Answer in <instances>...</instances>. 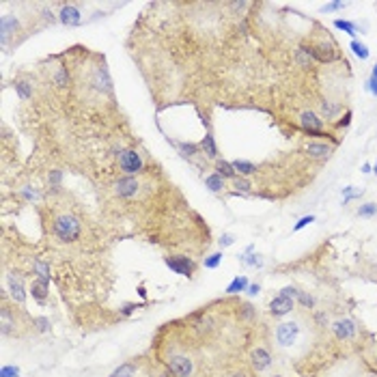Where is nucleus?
<instances>
[{
    "label": "nucleus",
    "instance_id": "nucleus-1",
    "mask_svg": "<svg viewBox=\"0 0 377 377\" xmlns=\"http://www.w3.org/2000/svg\"><path fill=\"white\" fill-rule=\"evenodd\" d=\"M54 233L61 241H75L80 237V222L72 214H61L54 218Z\"/></svg>",
    "mask_w": 377,
    "mask_h": 377
},
{
    "label": "nucleus",
    "instance_id": "nucleus-2",
    "mask_svg": "<svg viewBox=\"0 0 377 377\" xmlns=\"http://www.w3.org/2000/svg\"><path fill=\"white\" fill-rule=\"evenodd\" d=\"M300 323L298 321H282L278 328H276V343L280 347H293L300 339Z\"/></svg>",
    "mask_w": 377,
    "mask_h": 377
},
{
    "label": "nucleus",
    "instance_id": "nucleus-3",
    "mask_svg": "<svg viewBox=\"0 0 377 377\" xmlns=\"http://www.w3.org/2000/svg\"><path fill=\"white\" fill-rule=\"evenodd\" d=\"M119 166L121 170L125 175H138L140 170L145 168V162H143V157H140V153L138 151H134V149H125L121 153V157H119Z\"/></svg>",
    "mask_w": 377,
    "mask_h": 377
},
{
    "label": "nucleus",
    "instance_id": "nucleus-4",
    "mask_svg": "<svg viewBox=\"0 0 377 377\" xmlns=\"http://www.w3.org/2000/svg\"><path fill=\"white\" fill-rule=\"evenodd\" d=\"M138 190H140V184H138L136 177H132V175L121 177V179L114 184V192L119 194L121 198H132V196H136Z\"/></svg>",
    "mask_w": 377,
    "mask_h": 377
},
{
    "label": "nucleus",
    "instance_id": "nucleus-5",
    "mask_svg": "<svg viewBox=\"0 0 377 377\" xmlns=\"http://www.w3.org/2000/svg\"><path fill=\"white\" fill-rule=\"evenodd\" d=\"M164 263L179 276H192L194 274V263H192V259H188V257H166Z\"/></svg>",
    "mask_w": 377,
    "mask_h": 377
},
{
    "label": "nucleus",
    "instance_id": "nucleus-6",
    "mask_svg": "<svg viewBox=\"0 0 377 377\" xmlns=\"http://www.w3.org/2000/svg\"><path fill=\"white\" fill-rule=\"evenodd\" d=\"M168 371H173L177 377H190L194 371V364L188 356H173L168 360Z\"/></svg>",
    "mask_w": 377,
    "mask_h": 377
},
{
    "label": "nucleus",
    "instance_id": "nucleus-7",
    "mask_svg": "<svg viewBox=\"0 0 377 377\" xmlns=\"http://www.w3.org/2000/svg\"><path fill=\"white\" fill-rule=\"evenodd\" d=\"M58 20H61L65 26H80L82 24V13H80L78 7H74V4H63L61 13H58Z\"/></svg>",
    "mask_w": 377,
    "mask_h": 377
},
{
    "label": "nucleus",
    "instance_id": "nucleus-8",
    "mask_svg": "<svg viewBox=\"0 0 377 377\" xmlns=\"http://www.w3.org/2000/svg\"><path fill=\"white\" fill-rule=\"evenodd\" d=\"M293 300L291 298H285V296H276L272 302H269V313H272L274 317H285L289 315L293 310Z\"/></svg>",
    "mask_w": 377,
    "mask_h": 377
},
{
    "label": "nucleus",
    "instance_id": "nucleus-9",
    "mask_svg": "<svg viewBox=\"0 0 377 377\" xmlns=\"http://www.w3.org/2000/svg\"><path fill=\"white\" fill-rule=\"evenodd\" d=\"M17 28H20V22H17L15 15H2V20H0V41H2V45H7L9 37Z\"/></svg>",
    "mask_w": 377,
    "mask_h": 377
},
{
    "label": "nucleus",
    "instance_id": "nucleus-10",
    "mask_svg": "<svg viewBox=\"0 0 377 377\" xmlns=\"http://www.w3.org/2000/svg\"><path fill=\"white\" fill-rule=\"evenodd\" d=\"M332 328H334V334H337L339 340L353 339V334H356V323H353L351 319H339Z\"/></svg>",
    "mask_w": 377,
    "mask_h": 377
},
{
    "label": "nucleus",
    "instance_id": "nucleus-11",
    "mask_svg": "<svg viewBox=\"0 0 377 377\" xmlns=\"http://www.w3.org/2000/svg\"><path fill=\"white\" fill-rule=\"evenodd\" d=\"M308 52H310V56L317 58V61H321V63H330V61L337 58L334 48L332 45H326V43H319V45H315V48H308Z\"/></svg>",
    "mask_w": 377,
    "mask_h": 377
},
{
    "label": "nucleus",
    "instance_id": "nucleus-12",
    "mask_svg": "<svg viewBox=\"0 0 377 377\" xmlns=\"http://www.w3.org/2000/svg\"><path fill=\"white\" fill-rule=\"evenodd\" d=\"M300 121H302V125L308 129V132H315V134H319L321 127H323V121L315 113H310V110H304V113L300 114Z\"/></svg>",
    "mask_w": 377,
    "mask_h": 377
},
{
    "label": "nucleus",
    "instance_id": "nucleus-13",
    "mask_svg": "<svg viewBox=\"0 0 377 377\" xmlns=\"http://www.w3.org/2000/svg\"><path fill=\"white\" fill-rule=\"evenodd\" d=\"M250 358H252V367L257 371H265L269 364H272V356H269L263 347H257V349L250 353Z\"/></svg>",
    "mask_w": 377,
    "mask_h": 377
},
{
    "label": "nucleus",
    "instance_id": "nucleus-14",
    "mask_svg": "<svg viewBox=\"0 0 377 377\" xmlns=\"http://www.w3.org/2000/svg\"><path fill=\"white\" fill-rule=\"evenodd\" d=\"M9 291H11V298H13L17 304H24V300H26L24 287H22V282L17 278H13V276L9 278Z\"/></svg>",
    "mask_w": 377,
    "mask_h": 377
},
{
    "label": "nucleus",
    "instance_id": "nucleus-15",
    "mask_svg": "<svg viewBox=\"0 0 377 377\" xmlns=\"http://www.w3.org/2000/svg\"><path fill=\"white\" fill-rule=\"evenodd\" d=\"M48 287H50V282H45V280H35L33 285H31L33 298L39 300V302H45V298H48Z\"/></svg>",
    "mask_w": 377,
    "mask_h": 377
},
{
    "label": "nucleus",
    "instance_id": "nucleus-16",
    "mask_svg": "<svg viewBox=\"0 0 377 377\" xmlns=\"http://www.w3.org/2000/svg\"><path fill=\"white\" fill-rule=\"evenodd\" d=\"M216 170H218V175L225 177V179H237V170H235L233 164L226 162V160H218L216 162Z\"/></svg>",
    "mask_w": 377,
    "mask_h": 377
},
{
    "label": "nucleus",
    "instance_id": "nucleus-17",
    "mask_svg": "<svg viewBox=\"0 0 377 377\" xmlns=\"http://www.w3.org/2000/svg\"><path fill=\"white\" fill-rule=\"evenodd\" d=\"M306 151H308L313 157H328L330 153H332V149L323 143H308L306 145Z\"/></svg>",
    "mask_w": 377,
    "mask_h": 377
},
{
    "label": "nucleus",
    "instance_id": "nucleus-18",
    "mask_svg": "<svg viewBox=\"0 0 377 377\" xmlns=\"http://www.w3.org/2000/svg\"><path fill=\"white\" fill-rule=\"evenodd\" d=\"M205 186L209 188L211 192H222L225 190V177H220V175H209L207 179H205Z\"/></svg>",
    "mask_w": 377,
    "mask_h": 377
},
{
    "label": "nucleus",
    "instance_id": "nucleus-19",
    "mask_svg": "<svg viewBox=\"0 0 377 377\" xmlns=\"http://www.w3.org/2000/svg\"><path fill=\"white\" fill-rule=\"evenodd\" d=\"M93 82H95L97 88H104V91H110V88H113V84H110V78H108V72H106L104 67L95 72V80H93Z\"/></svg>",
    "mask_w": 377,
    "mask_h": 377
},
{
    "label": "nucleus",
    "instance_id": "nucleus-20",
    "mask_svg": "<svg viewBox=\"0 0 377 377\" xmlns=\"http://www.w3.org/2000/svg\"><path fill=\"white\" fill-rule=\"evenodd\" d=\"M239 291H248V278H246V276H237V278L226 287V293H239Z\"/></svg>",
    "mask_w": 377,
    "mask_h": 377
},
{
    "label": "nucleus",
    "instance_id": "nucleus-21",
    "mask_svg": "<svg viewBox=\"0 0 377 377\" xmlns=\"http://www.w3.org/2000/svg\"><path fill=\"white\" fill-rule=\"evenodd\" d=\"M110 377H136V364H132V362L121 364L116 371H113Z\"/></svg>",
    "mask_w": 377,
    "mask_h": 377
},
{
    "label": "nucleus",
    "instance_id": "nucleus-22",
    "mask_svg": "<svg viewBox=\"0 0 377 377\" xmlns=\"http://www.w3.org/2000/svg\"><path fill=\"white\" fill-rule=\"evenodd\" d=\"M233 164V168L237 170L239 175H252V173H257V166L252 162H246V160H235L231 162Z\"/></svg>",
    "mask_w": 377,
    "mask_h": 377
},
{
    "label": "nucleus",
    "instance_id": "nucleus-23",
    "mask_svg": "<svg viewBox=\"0 0 377 377\" xmlns=\"http://www.w3.org/2000/svg\"><path fill=\"white\" fill-rule=\"evenodd\" d=\"M201 147L205 149V153H207L209 157H218V147H216V143H214V136H211V134H205V138H203Z\"/></svg>",
    "mask_w": 377,
    "mask_h": 377
},
{
    "label": "nucleus",
    "instance_id": "nucleus-24",
    "mask_svg": "<svg viewBox=\"0 0 377 377\" xmlns=\"http://www.w3.org/2000/svg\"><path fill=\"white\" fill-rule=\"evenodd\" d=\"M351 50H353V54L360 58V61H367V58H369V48L364 43H360L358 39L351 41Z\"/></svg>",
    "mask_w": 377,
    "mask_h": 377
},
{
    "label": "nucleus",
    "instance_id": "nucleus-25",
    "mask_svg": "<svg viewBox=\"0 0 377 377\" xmlns=\"http://www.w3.org/2000/svg\"><path fill=\"white\" fill-rule=\"evenodd\" d=\"M358 216L360 218H373L377 216V203H364L358 207Z\"/></svg>",
    "mask_w": 377,
    "mask_h": 377
},
{
    "label": "nucleus",
    "instance_id": "nucleus-26",
    "mask_svg": "<svg viewBox=\"0 0 377 377\" xmlns=\"http://www.w3.org/2000/svg\"><path fill=\"white\" fill-rule=\"evenodd\" d=\"M298 63L302 65V67H310V63H313V56H310L308 48H298Z\"/></svg>",
    "mask_w": 377,
    "mask_h": 377
},
{
    "label": "nucleus",
    "instance_id": "nucleus-27",
    "mask_svg": "<svg viewBox=\"0 0 377 377\" xmlns=\"http://www.w3.org/2000/svg\"><path fill=\"white\" fill-rule=\"evenodd\" d=\"M35 272H37V276H39V280H45V282H50V267L45 263H41V261H37L35 263Z\"/></svg>",
    "mask_w": 377,
    "mask_h": 377
},
{
    "label": "nucleus",
    "instance_id": "nucleus-28",
    "mask_svg": "<svg viewBox=\"0 0 377 377\" xmlns=\"http://www.w3.org/2000/svg\"><path fill=\"white\" fill-rule=\"evenodd\" d=\"M222 259H225V255H222V252H214V255H209L207 259H205V267H209V269H216L218 265L222 263Z\"/></svg>",
    "mask_w": 377,
    "mask_h": 377
},
{
    "label": "nucleus",
    "instance_id": "nucleus-29",
    "mask_svg": "<svg viewBox=\"0 0 377 377\" xmlns=\"http://www.w3.org/2000/svg\"><path fill=\"white\" fill-rule=\"evenodd\" d=\"M334 26L340 28V31L347 33V35H356V24H353V22H347V20H334Z\"/></svg>",
    "mask_w": 377,
    "mask_h": 377
},
{
    "label": "nucleus",
    "instance_id": "nucleus-30",
    "mask_svg": "<svg viewBox=\"0 0 377 377\" xmlns=\"http://www.w3.org/2000/svg\"><path fill=\"white\" fill-rule=\"evenodd\" d=\"M343 194H345V203H347L349 198H360L362 194H364V190H362V188H353V186H349V188H343Z\"/></svg>",
    "mask_w": 377,
    "mask_h": 377
},
{
    "label": "nucleus",
    "instance_id": "nucleus-31",
    "mask_svg": "<svg viewBox=\"0 0 377 377\" xmlns=\"http://www.w3.org/2000/svg\"><path fill=\"white\" fill-rule=\"evenodd\" d=\"M239 261H241V263H246V265H250V267H261V265H263V259L259 257V255H252V257L241 255V257H239Z\"/></svg>",
    "mask_w": 377,
    "mask_h": 377
},
{
    "label": "nucleus",
    "instance_id": "nucleus-32",
    "mask_svg": "<svg viewBox=\"0 0 377 377\" xmlns=\"http://www.w3.org/2000/svg\"><path fill=\"white\" fill-rule=\"evenodd\" d=\"M0 377H20V369H17L15 364H4V367L0 369Z\"/></svg>",
    "mask_w": 377,
    "mask_h": 377
},
{
    "label": "nucleus",
    "instance_id": "nucleus-33",
    "mask_svg": "<svg viewBox=\"0 0 377 377\" xmlns=\"http://www.w3.org/2000/svg\"><path fill=\"white\" fill-rule=\"evenodd\" d=\"M321 113L326 119H332V116L339 113V106H332L330 102H321Z\"/></svg>",
    "mask_w": 377,
    "mask_h": 377
},
{
    "label": "nucleus",
    "instance_id": "nucleus-34",
    "mask_svg": "<svg viewBox=\"0 0 377 377\" xmlns=\"http://www.w3.org/2000/svg\"><path fill=\"white\" fill-rule=\"evenodd\" d=\"M177 147H179V151L184 153V155H196L198 153V147L192 145V143H177Z\"/></svg>",
    "mask_w": 377,
    "mask_h": 377
},
{
    "label": "nucleus",
    "instance_id": "nucleus-35",
    "mask_svg": "<svg viewBox=\"0 0 377 377\" xmlns=\"http://www.w3.org/2000/svg\"><path fill=\"white\" fill-rule=\"evenodd\" d=\"M15 88H17V93H20V97H24V99H28V97L33 95L31 86H28V82H24V80L15 82Z\"/></svg>",
    "mask_w": 377,
    "mask_h": 377
},
{
    "label": "nucleus",
    "instance_id": "nucleus-36",
    "mask_svg": "<svg viewBox=\"0 0 377 377\" xmlns=\"http://www.w3.org/2000/svg\"><path fill=\"white\" fill-rule=\"evenodd\" d=\"M298 300H300V304H302V306H306V308H313V306H315L313 296H308V293H304V291L298 293Z\"/></svg>",
    "mask_w": 377,
    "mask_h": 377
},
{
    "label": "nucleus",
    "instance_id": "nucleus-37",
    "mask_svg": "<svg viewBox=\"0 0 377 377\" xmlns=\"http://www.w3.org/2000/svg\"><path fill=\"white\" fill-rule=\"evenodd\" d=\"M33 323H35V326H37L39 332H45V330L50 328V319H45V317H37V319H35Z\"/></svg>",
    "mask_w": 377,
    "mask_h": 377
},
{
    "label": "nucleus",
    "instance_id": "nucleus-38",
    "mask_svg": "<svg viewBox=\"0 0 377 377\" xmlns=\"http://www.w3.org/2000/svg\"><path fill=\"white\" fill-rule=\"evenodd\" d=\"M369 91L377 97V65L373 67V75H371V80H369Z\"/></svg>",
    "mask_w": 377,
    "mask_h": 377
},
{
    "label": "nucleus",
    "instance_id": "nucleus-39",
    "mask_svg": "<svg viewBox=\"0 0 377 377\" xmlns=\"http://www.w3.org/2000/svg\"><path fill=\"white\" fill-rule=\"evenodd\" d=\"M310 222H315V216H304L302 220H298V225L293 226V231H300V228H304V226H308Z\"/></svg>",
    "mask_w": 377,
    "mask_h": 377
},
{
    "label": "nucleus",
    "instance_id": "nucleus-40",
    "mask_svg": "<svg viewBox=\"0 0 377 377\" xmlns=\"http://www.w3.org/2000/svg\"><path fill=\"white\" fill-rule=\"evenodd\" d=\"M233 244H235V237H233L231 233H225V235L220 237V246H222V248H226V246H233Z\"/></svg>",
    "mask_w": 377,
    "mask_h": 377
},
{
    "label": "nucleus",
    "instance_id": "nucleus-41",
    "mask_svg": "<svg viewBox=\"0 0 377 377\" xmlns=\"http://www.w3.org/2000/svg\"><path fill=\"white\" fill-rule=\"evenodd\" d=\"M233 181H235V188H237V190H241V192H248L250 190V184L246 179H239V177H237V179H233Z\"/></svg>",
    "mask_w": 377,
    "mask_h": 377
},
{
    "label": "nucleus",
    "instance_id": "nucleus-42",
    "mask_svg": "<svg viewBox=\"0 0 377 377\" xmlns=\"http://www.w3.org/2000/svg\"><path fill=\"white\" fill-rule=\"evenodd\" d=\"M298 293H300V291L296 289V287H285V289L280 291V296H285V298H291V300H293V298H298Z\"/></svg>",
    "mask_w": 377,
    "mask_h": 377
},
{
    "label": "nucleus",
    "instance_id": "nucleus-43",
    "mask_svg": "<svg viewBox=\"0 0 377 377\" xmlns=\"http://www.w3.org/2000/svg\"><path fill=\"white\" fill-rule=\"evenodd\" d=\"M343 7H347L345 2H330V4H326V7H323V11H339V9H343Z\"/></svg>",
    "mask_w": 377,
    "mask_h": 377
},
{
    "label": "nucleus",
    "instance_id": "nucleus-44",
    "mask_svg": "<svg viewBox=\"0 0 377 377\" xmlns=\"http://www.w3.org/2000/svg\"><path fill=\"white\" fill-rule=\"evenodd\" d=\"M61 170H52V173H50V181H52V184H58V181H61Z\"/></svg>",
    "mask_w": 377,
    "mask_h": 377
},
{
    "label": "nucleus",
    "instance_id": "nucleus-45",
    "mask_svg": "<svg viewBox=\"0 0 377 377\" xmlns=\"http://www.w3.org/2000/svg\"><path fill=\"white\" fill-rule=\"evenodd\" d=\"M241 308H244V317H246V319H250V317L255 315V310H252V306H250V304H244Z\"/></svg>",
    "mask_w": 377,
    "mask_h": 377
},
{
    "label": "nucleus",
    "instance_id": "nucleus-46",
    "mask_svg": "<svg viewBox=\"0 0 377 377\" xmlns=\"http://www.w3.org/2000/svg\"><path fill=\"white\" fill-rule=\"evenodd\" d=\"M315 319H317V323H319V326H328V317L323 315V313H317Z\"/></svg>",
    "mask_w": 377,
    "mask_h": 377
},
{
    "label": "nucleus",
    "instance_id": "nucleus-47",
    "mask_svg": "<svg viewBox=\"0 0 377 377\" xmlns=\"http://www.w3.org/2000/svg\"><path fill=\"white\" fill-rule=\"evenodd\" d=\"M134 308H138V306L136 304H125V306H123V315H132Z\"/></svg>",
    "mask_w": 377,
    "mask_h": 377
},
{
    "label": "nucleus",
    "instance_id": "nucleus-48",
    "mask_svg": "<svg viewBox=\"0 0 377 377\" xmlns=\"http://www.w3.org/2000/svg\"><path fill=\"white\" fill-rule=\"evenodd\" d=\"M22 194H24V196L28 198V201H33V198H37V196H39V194L35 192V190H33V192H31V190H22Z\"/></svg>",
    "mask_w": 377,
    "mask_h": 377
},
{
    "label": "nucleus",
    "instance_id": "nucleus-49",
    "mask_svg": "<svg viewBox=\"0 0 377 377\" xmlns=\"http://www.w3.org/2000/svg\"><path fill=\"white\" fill-rule=\"evenodd\" d=\"M246 7H248V2H231V9H235V11H241Z\"/></svg>",
    "mask_w": 377,
    "mask_h": 377
},
{
    "label": "nucleus",
    "instance_id": "nucleus-50",
    "mask_svg": "<svg viewBox=\"0 0 377 377\" xmlns=\"http://www.w3.org/2000/svg\"><path fill=\"white\" fill-rule=\"evenodd\" d=\"M43 17H45V20L50 22V24H54V20H56V17H54V13H52V11H43Z\"/></svg>",
    "mask_w": 377,
    "mask_h": 377
},
{
    "label": "nucleus",
    "instance_id": "nucleus-51",
    "mask_svg": "<svg viewBox=\"0 0 377 377\" xmlns=\"http://www.w3.org/2000/svg\"><path fill=\"white\" fill-rule=\"evenodd\" d=\"M259 291H261V287H259V285H248V293H250V296H257Z\"/></svg>",
    "mask_w": 377,
    "mask_h": 377
},
{
    "label": "nucleus",
    "instance_id": "nucleus-52",
    "mask_svg": "<svg viewBox=\"0 0 377 377\" xmlns=\"http://www.w3.org/2000/svg\"><path fill=\"white\" fill-rule=\"evenodd\" d=\"M160 377H177V375L173 373V371H164V373H162Z\"/></svg>",
    "mask_w": 377,
    "mask_h": 377
},
{
    "label": "nucleus",
    "instance_id": "nucleus-53",
    "mask_svg": "<svg viewBox=\"0 0 377 377\" xmlns=\"http://www.w3.org/2000/svg\"><path fill=\"white\" fill-rule=\"evenodd\" d=\"M362 173H364V175L371 173V164H364V166H362Z\"/></svg>",
    "mask_w": 377,
    "mask_h": 377
},
{
    "label": "nucleus",
    "instance_id": "nucleus-54",
    "mask_svg": "<svg viewBox=\"0 0 377 377\" xmlns=\"http://www.w3.org/2000/svg\"><path fill=\"white\" fill-rule=\"evenodd\" d=\"M231 377H248L246 373H235V375H231Z\"/></svg>",
    "mask_w": 377,
    "mask_h": 377
},
{
    "label": "nucleus",
    "instance_id": "nucleus-55",
    "mask_svg": "<svg viewBox=\"0 0 377 377\" xmlns=\"http://www.w3.org/2000/svg\"><path fill=\"white\" fill-rule=\"evenodd\" d=\"M373 173H375V175H377V164H375V168H373Z\"/></svg>",
    "mask_w": 377,
    "mask_h": 377
},
{
    "label": "nucleus",
    "instance_id": "nucleus-56",
    "mask_svg": "<svg viewBox=\"0 0 377 377\" xmlns=\"http://www.w3.org/2000/svg\"><path fill=\"white\" fill-rule=\"evenodd\" d=\"M367 377H375V375H367Z\"/></svg>",
    "mask_w": 377,
    "mask_h": 377
}]
</instances>
